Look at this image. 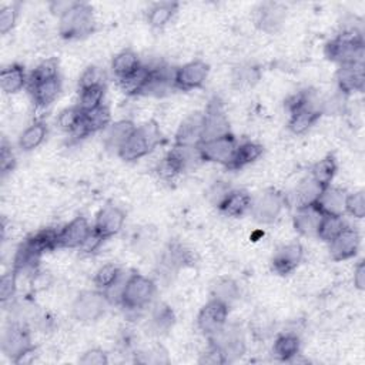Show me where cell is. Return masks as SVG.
I'll use <instances>...</instances> for the list:
<instances>
[{
	"instance_id": "obj_1",
	"label": "cell",
	"mask_w": 365,
	"mask_h": 365,
	"mask_svg": "<svg viewBox=\"0 0 365 365\" xmlns=\"http://www.w3.org/2000/svg\"><path fill=\"white\" fill-rule=\"evenodd\" d=\"M364 36L355 26L345 27L335 38L325 46V56L328 60L339 66L364 63Z\"/></svg>"
},
{
	"instance_id": "obj_2",
	"label": "cell",
	"mask_w": 365,
	"mask_h": 365,
	"mask_svg": "<svg viewBox=\"0 0 365 365\" xmlns=\"http://www.w3.org/2000/svg\"><path fill=\"white\" fill-rule=\"evenodd\" d=\"M96 20L93 7L88 3L74 4L58 17V33L66 40H80L94 31Z\"/></svg>"
},
{
	"instance_id": "obj_3",
	"label": "cell",
	"mask_w": 365,
	"mask_h": 365,
	"mask_svg": "<svg viewBox=\"0 0 365 365\" xmlns=\"http://www.w3.org/2000/svg\"><path fill=\"white\" fill-rule=\"evenodd\" d=\"M161 141V131L155 121H147L131 133L117 155L124 161H135L148 155Z\"/></svg>"
},
{
	"instance_id": "obj_4",
	"label": "cell",
	"mask_w": 365,
	"mask_h": 365,
	"mask_svg": "<svg viewBox=\"0 0 365 365\" xmlns=\"http://www.w3.org/2000/svg\"><path fill=\"white\" fill-rule=\"evenodd\" d=\"M157 287L154 281L141 274L127 277L118 304L127 311H140L150 305L155 295Z\"/></svg>"
},
{
	"instance_id": "obj_5",
	"label": "cell",
	"mask_w": 365,
	"mask_h": 365,
	"mask_svg": "<svg viewBox=\"0 0 365 365\" xmlns=\"http://www.w3.org/2000/svg\"><path fill=\"white\" fill-rule=\"evenodd\" d=\"M1 351L14 364H26V358L31 356L34 352L27 327L17 322L10 324L1 336Z\"/></svg>"
},
{
	"instance_id": "obj_6",
	"label": "cell",
	"mask_w": 365,
	"mask_h": 365,
	"mask_svg": "<svg viewBox=\"0 0 365 365\" xmlns=\"http://www.w3.org/2000/svg\"><path fill=\"white\" fill-rule=\"evenodd\" d=\"M210 345L214 346L225 359L231 362L245 352V338L242 329L235 324H225L220 331L210 335Z\"/></svg>"
},
{
	"instance_id": "obj_7",
	"label": "cell",
	"mask_w": 365,
	"mask_h": 365,
	"mask_svg": "<svg viewBox=\"0 0 365 365\" xmlns=\"http://www.w3.org/2000/svg\"><path fill=\"white\" fill-rule=\"evenodd\" d=\"M237 144L238 141L235 140V137L232 134H227L222 137L201 141L197 145V150L202 161L222 164L228 168L232 161Z\"/></svg>"
},
{
	"instance_id": "obj_8",
	"label": "cell",
	"mask_w": 365,
	"mask_h": 365,
	"mask_svg": "<svg viewBox=\"0 0 365 365\" xmlns=\"http://www.w3.org/2000/svg\"><path fill=\"white\" fill-rule=\"evenodd\" d=\"M107 304L108 299L101 291H83L76 297L71 305V314L77 321L91 322L104 314Z\"/></svg>"
},
{
	"instance_id": "obj_9",
	"label": "cell",
	"mask_w": 365,
	"mask_h": 365,
	"mask_svg": "<svg viewBox=\"0 0 365 365\" xmlns=\"http://www.w3.org/2000/svg\"><path fill=\"white\" fill-rule=\"evenodd\" d=\"M285 207V197L277 190H267L257 198H252L251 215L261 224L274 222Z\"/></svg>"
},
{
	"instance_id": "obj_10",
	"label": "cell",
	"mask_w": 365,
	"mask_h": 365,
	"mask_svg": "<svg viewBox=\"0 0 365 365\" xmlns=\"http://www.w3.org/2000/svg\"><path fill=\"white\" fill-rule=\"evenodd\" d=\"M210 73V67L205 61L194 60L182 64L181 67L174 70L173 86L181 91H190L194 88H200Z\"/></svg>"
},
{
	"instance_id": "obj_11",
	"label": "cell",
	"mask_w": 365,
	"mask_h": 365,
	"mask_svg": "<svg viewBox=\"0 0 365 365\" xmlns=\"http://www.w3.org/2000/svg\"><path fill=\"white\" fill-rule=\"evenodd\" d=\"M125 222V212L113 204L104 205L96 215L93 231L103 241L117 235Z\"/></svg>"
},
{
	"instance_id": "obj_12",
	"label": "cell",
	"mask_w": 365,
	"mask_h": 365,
	"mask_svg": "<svg viewBox=\"0 0 365 365\" xmlns=\"http://www.w3.org/2000/svg\"><path fill=\"white\" fill-rule=\"evenodd\" d=\"M228 305L211 298L197 315V327L207 336L220 331L228 318Z\"/></svg>"
},
{
	"instance_id": "obj_13",
	"label": "cell",
	"mask_w": 365,
	"mask_h": 365,
	"mask_svg": "<svg viewBox=\"0 0 365 365\" xmlns=\"http://www.w3.org/2000/svg\"><path fill=\"white\" fill-rule=\"evenodd\" d=\"M231 134L230 121L224 113V107L220 98L214 97L204 111V140H211Z\"/></svg>"
},
{
	"instance_id": "obj_14",
	"label": "cell",
	"mask_w": 365,
	"mask_h": 365,
	"mask_svg": "<svg viewBox=\"0 0 365 365\" xmlns=\"http://www.w3.org/2000/svg\"><path fill=\"white\" fill-rule=\"evenodd\" d=\"M93 232L84 217H76L58 230V248H81Z\"/></svg>"
},
{
	"instance_id": "obj_15",
	"label": "cell",
	"mask_w": 365,
	"mask_h": 365,
	"mask_svg": "<svg viewBox=\"0 0 365 365\" xmlns=\"http://www.w3.org/2000/svg\"><path fill=\"white\" fill-rule=\"evenodd\" d=\"M304 250L299 242H289L279 247L271 259L272 269L278 275H288L291 274L302 261Z\"/></svg>"
},
{
	"instance_id": "obj_16",
	"label": "cell",
	"mask_w": 365,
	"mask_h": 365,
	"mask_svg": "<svg viewBox=\"0 0 365 365\" xmlns=\"http://www.w3.org/2000/svg\"><path fill=\"white\" fill-rule=\"evenodd\" d=\"M204 113H192L180 124L175 133V145L197 147L202 141Z\"/></svg>"
},
{
	"instance_id": "obj_17",
	"label": "cell",
	"mask_w": 365,
	"mask_h": 365,
	"mask_svg": "<svg viewBox=\"0 0 365 365\" xmlns=\"http://www.w3.org/2000/svg\"><path fill=\"white\" fill-rule=\"evenodd\" d=\"M329 244V255L334 261H345L356 255L359 248V234L352 227H345V230L336 235Z\"/></svg>"
},
{
	"instance_id": "obj_18",
	"label": "cell",
	"mask_w": 365,
	"mask_h": 365,
	"mask_svg": "<svg viewBox=\"0 0 365 365\" xmlns=\"http://www.w3.org/2000/svg\"><path fill=\"white\" fill-rule=\"evenodd\" d=\"M336 84L342 94H351L362 91L365 86V68L364 63H352L339 66L336 70Z\"/></svg>"
},
{
	"instance_id": "obj_19",
	"label": "cell",
	"mask_w": 365,
	"mask_h": 365,
	"mask_svg": "<svg viewBox=\"0 0 365 365\" xmlns=\"http://www.w3.org/2000/svg\"><path fill=\"white\" fill-rule=\"evenodd\" d=\"M110 124H111V113H110L108 107L103 104L91 111L83 113L81 123H80L78 128L76 130V133L73 134V137H76L78 140L86 138L90 134L104 131Z\"/></svg>"
},
{
	"instance_id": "obj_20",
	"label": "cell",
	"mask_w": 365,
	"mask_h": 365,
	"mask_svg": "<svg viewBox=\"0 0 365 365\" xmlns=\"http://www.w3.org/2000/svg\"><path fill=\"white\" fill-rule=\"evenodd\" d=\"M148 67H150L148 81H147L141 96L161 97V96L167 94L171 88H174V86H173L174 70H171L165 64H155V66H148Z\"/></svg>"
},
{
	"instance_id": "obj_21",
	"label": "cell",
	"mask_w": 365,
	"mask_h": 365,
	"mask_svg": "<svg viewBox=\"0 0 365 365\" xmlns=\"http://www.w3.org/2000/svg\"><path fill=\"white\" fill-rule=\"evenodd\" d=\"M346 192L336 187H327L321 191L314 207L322 215H344Z\"/></svg>"
},
{
	"instance_id": "obj_22",
	"label": "cell",
	"mask_w": 365,
	"mask_h": 365,
	"mask_svg": "<svg viewBox=\"0 0 365 365\" xmlns=\"http://www.w3.org/2000/svg\"><path fill=\"white\" fill-rule=\"evenodd\" d=\"M255 24L267 31V33H275L282 26L285 11L284 7L278 3H262L255 10Z\"/></svg>"
},
{
	"instance_id": "obj_23",
	"label": "cell",
	"mask_w": 365,
	"mask_h": 365,
	"mask_svg": "<svg viewBox=\"0 0 365 365\" xmlns=\"http://www.w3.org/2000/svg\"><path fill=\"white\" fill-rule=\"evenodd\" d=\"M252 204V197L247 190L232 188L224 201L220 204L218 210L228 217H242L250 212Z\"/></svg>"
},
{
	"instance_id": "obj_24",
	"label": "cell",
	"mask_w": 365,
	"mask_h": 365,
	"mask_svg": "<svg viewBox=\"0 0 365 365\" xmlns=\"http://www.w3.org/2000/svg\"><path fill=\"white\" fill-rule=\"evenodd\" d=\"M137 125H134L130 120H120L115 123H111L104 130V145L110 151L118 153V150L123 147V144L128 140L131 133L135 130Z\"/></svg>"
},
{
	"instance_id": "obj_25",
	"label": "cell",
	"mask_w": 365,
	"mask_h": 365,
	"mask_svg": "<svg viewBox=\"0 0 365 365\" xmlns=\"http://www.w3.org/2000/svg\"><path fill=\"white\" fill-rule=\"evenodd\" d=\"M27 88L31 94L33 103L37 107H47L57 98L61 90V81H60V77H56L46 81L29 84Z\"/></svg>"
},
{
	"instance_id": "obj_26",
	"label": "cell",
	"mask_w": 365,
	"mask_h": 365,
	"mask_svg": "<svg viewBox=\"0 0 365 365\" xmlns=\"http://www.w3.org/2000/svg\"><path fill=\"white\" fill-rule=\"evenodd\" d=\"M321 217L322 214L314 205L297 208V212L292 220L294 228L299 235L317 237V230H318Z\"/></svg>"
},
{
	"instance_id": "obj_27",
	"label": "cell",
	"mask_w": 365,
	"mask_h": 365,
	"mask_svg": "<svg viewBox=\"0 0 365 365\" xmlns=\"http://www.w3.org/2000/svg\"><path fill=\"white\" fill-rule=\"evenodd\" d=\"M29 76L24 71V67L20 64H9L0 71V87L4 93L13 94L20 91L23 87H27Z\"/></svg>"
},
{
	"instance_id": "obj_28",
	"label": "cell",
	"mask_w": 365,
	"mask_h": 365,
	"mask_svg": "<svg viewBox=\"0 0 365 365\" xmlns=\"http://www.w3.org/2000/svg\"><path fill=\"white\" fill-rule=\"evenodd\" d=\"M34 252L43 255L44 252L58 248V230L43 228L30 234L24 241Z\"/></svg>"
},
{
	"instance_id": "obj_29",
	"label": "cell",
	"mask_w": 365,
	"mask_h": 365,
	"mask_svg": "<svg viewBox=\"0 0 365 365\" xmlns=\"http://www.w3.org/2000/svg\"><path fill=\"white\" fill-rule=\"evenodd\" d=\"M299 336L294 332H285L275 338L272 345V354L277 359L282 362H289L299 354Z\"/></svg>"
},
{
	"instance_id": "obj_30",
	"label": "cell",
	"mask_w": 365,
	"mask_h": 365,
	"mask_svg": "<svg viewBox=\"0 0 365 365\" xmlns=\"http://www.w3.org/2000/svg\"><path fill=\"white\" fill-rule=\"evenodd\" d=\"M141 64L143 63L140 61V57L137 56V53L130 48H125L113 57L111 71L117 80H123L130 74H133Z\"/></svg>"
},
{
	"instance_id": "obj_31",
	"label": "cell",
	"mask_w": 365,
	"mask_h": 365,
	"mask_svg": "<svg viewBox=\"0 0 365 365\" xmlns=\"http://www.w3.org/2000/svg\"><path fill=\"white\" fill-rule=\"evenodd\" d=\"M262 151H264L262 145L255 143V141L247 140V141L238 143L237 148H235V153H234V157H232V161H231L228 168L230 170L244 168L248 164L258 160L262 155Z\"/></svg>"
},
{
	"instance_id": "obj_32",
	"label": "cell",
	"mask_w": 365,
	"mask_h": 365,
	"mask_svg": "<svg viewBox=\"0 0 365 365\" xmlns=\"http://www.w3.org/2000/svg\"><path fill=\"white\" fill-rule=\"evenodd\" d=\"M192 262L191 252L181 244L173 242L168 245V248L164 251L161 258V267L167 271H177L181 267H185Z\"/></svg>"
},
{
	"instance_id": "obj_33",
	"label": "cell",
	"mask_w": 365,
	"mask_h": 365,
	"mask_svg": "<svg viewBox=\"0 0 365 365\" xmlns=\"http://www.w3.org/2000/svg\"><path fill=\"white\" fill-rule=\"evenodd\" d=\"M178 10V4L174 1H160L153 4L147 13V21L153 29H163L167 26Z\"/></svg>"
},
{
	"instance_id": "obj_34",
	"label": "cell",
	"mask_w": 365,
	"mask_h": 365,
	"mask_svg": "<svg viewBox=\"0 0 365 365\" xmlns=\"http://www.w3.org/2000/svg\"><path fill=\"white\" fill-rule=\"evenodd\" d=\"M324 188L315 182L311 177L304 178L295 188L294 191V198H295V204L297 208H302V207H311L317 202L321 191Z\"/></svg>"
},
{
	"instance_id": "obj_35",
	"label": "cell",
	"mask_w": 365,
	"mask_h": 365,
	"mask_svg": "<svg viewBox=\"0 0 365 365\" xmlns=\"http://www.w3.org/2000/svg\"><path fill=\"white\" fill-rule=\"evenodd\" d=\"M322 114L319 113V110L314 108V107H308V108H302L297 113L289 114V121H288V128L294 133V134H304L305 131H308L321 117Z\"/></svg>"
},
{
	"instance_id": "obj_36",
	"label": "cell",
	"mask_w": 365,
	"mask_h": 365,
	"mask_svg": "<svg viewBox=\"0 0 365 365\" xmlns=\"http://www.w3.org/2000/svg\"><path fill=\"white\" fill-rule=\"evenodd\" d=\"M47 135V127L43 121H34L19 137V148L21 151H31L37 148Z\"/></svg>"
},
{
	"instance_id": "obj_37",
	"label": "cell",
	"mask_w": 365,
	"mask_h": 365,
	"mask_svg": "<svg viewBox=\"0 0 365 365\" xmlns=\"http://www.w3.org/2000/svg\"><path fill=\"white\" fill-rule=\"evenodd\" d=\"M150 67L145 64H141L133 74L128 77L118 80V86L127 96H141L143 90L148 81Z\"/></svg>"
},
{
	"instance_id": "obj_38",
	"label": "cell",
	"mask_w": 365,
	"mask_h": 365,
	"mask_svg": "<svg viewBox=\"0 0 365 365\" xmlns=\"http://www.w3.org/2000/svg\"><path fill=\"white\" fill-rule=\"evenodd\" d=\"M336 174V161L334 155H327L317 161L311 167V178L318 182L322 188H327L331 185V181L334 180Z\"/></svg>"
},
{
	"instance_id": "obj_39",
	"label": "cell",
	"mask_w": 365,
	"mask_h": 365,
	"mask_svg": "<svg viewBox=\"0 0 365 365\" xmlns=\"http://www.w3.org/2000/svg\"><path fill=\"white\" fill-rule=\"evenodd\" d=\"M211 297L230 307L240 298V287L231 278H220L211 285Z\"/></svg>"
},
{
	"instance_id": "obj_40",
	"label": "cell",
	"mask_w": 365,
	"mask_h": 365,
	"mask_svg": "<svg viewBox=\"0 0 365 365\" xmlns=\"http://www.w3.org/2000/svg\"><path fill=\"white\" fill-rule=\"evenodd\" d=\"M125 274L121 271V268L115 264H106L100 267L94 275V285L96 289L101 292H107L110 288H113Z\"/></svg>"
},
{
	"instance_id": "obj_41",
	"label": "cell",
	"mask_w": 365,
	"mask_h": 365,
	"mask_svg": "<svg viewBox=\"0 0 365 365\" xmlns=\"http://www.w3.org/2000/svg\"><path fill=\"white\" fill-rule=\"evenodd\" d=\"M346 227V222L342 215H322L317 237L324 242H331L336 235H339Z\"/></svg>"
},
{
	"instance_id": "obj_42",
	"label": "cell",
	"mask_w": 365,
	"mask_h": 365,
	"mask_svg": "<svg viewBox=\"0 0 365 365\" xmlns=\"http://www.w3.org/2000/svg\"><path fill=\"white\" fill-rule=\"evenodd\" d=\"M104 94H106V86H94V87L83 88V90H80V94H78L77 107L83 113L91 111V110L103 106Z\"/></svg>"
},
{
	"instance_id": "obj_43",
	"label": "cell",
	"mask_w": 365,
	"mask_h": 365,
	"mask_svg": "<svg viewBox=\"0 0 365 365\" xmlns=\"http://www.w3.org/2000/svg\"><path fill=\"white\" fill-rule=\"evenodd\" d=\"M60 77L58 76V63L56 58H47L44 61H41L30 74H29V84H34V83H40V81H46L50 78H56Z\"/></svg>"
},
{
	"instance_id": "obj_44",
	"label": "cell",
	"mask_w": 365,
	"mask_h": 365,
	"mask_svg": "<svg viewBox=\"0 0 365 365\" xmlns=\"http://www.w3.org/2000/svg\"><path fill=\"white\" fill-rule=\"evenodd\" d=\"M175 317L173 309L165 304H158L151 315V325L157 332H165L174 325Z\"/></svg>"
},
{
	"instance_id": "obj_45",
	"label": "cell",
	"mask_w": 365,
	"mask_h": 365,
	"mask_svg": "<svg viewBox=\"0 0 365 365\" xmlns=\"http://www.w3.org/2000/svg\"><path fill=\"white\" fill-rule=\"evenodd\" d=\"M81 118H83V111L74 106V107H70V108H66L63 110L58 117H57V125L68 133L70 135H73L76 133V130L78 128L80 123H81Z\"/></svg>"
},
{
	"instance_id": "obj_46",
	"label": "cell",
	"mask_w": 365,
	"mask_h": 365,
	"mask_svg": "<svg viewBox=\"0 0 365 365\" xmlns=\"http://www.w3.org/2000/svg\"><path fill=\"white\" fill-rule=\"evenodd\" d=\"M259 78V70L251 64H242L234 70L232 80L238 87H250Z\"/></svg>"
},
{
	"instance_id": "obj_47",
	"label": "cell",
	"mask_w": 365,
	"mask_h": 365,
	"mask_svg": "<svg viewBox=\"0 0 365 365\" xmlns=\"http://www.w3.org/2000/svg\"><path fill=\"white\" fill-rule=\"evenodd\" d=\"M106 74L101 68L96 67V66H90L87 67L78 80V88H88V87H94V86H106Z\"/></svg>"
},
{
	"instance_id": "obj_48",
	"label": "cell",
	"mask_w": 365,
	"mask_h": 365,
	"mask_svg": "<svg viewBox=\"0 0 365 365\" xmlns=\"http://www.w3.org/2000/svg\"><path fill=\"white\" fill-rule=\"evenodd\" d=\"M345 212H348L354 218H364V215H365V194H364V191H355V192L346 194Z\"/></svg>"
},
{
	"instance_id": "obj_49",
	"label": "cell",
	"mask_w": 365,
	"mask_h": 365,
	"mask_svg": "<svg viewBox=\"0 0 365 365\" xmlns=\"http://www.w3.org/2000/svg\"><path fill=\"white\" fill-rule=\"evenodd\" d=\"M17 274L10 269L7 272H4L0 278V299L1 302L10 301L17 289Z\"/></svg>"
},
{
	"instance_id": "obj_50",
	"label": "cell",
	"mask_w": 365,
	"mask_h": 365,
	"mask_svg": "<svg viewBox=\"0 0 365 365\" xmlns=\"http://www.w3.org/2000/svg\"><path fill=\"white\" fill-rule=\"evenodd\" d=\"M232 190V187L225 181H215L207 191V198L214 207H220L227 194Z\"/></svg>"
},
{
	"instance_id": "obj_51",
	"label": "cell",
	"mask_w": 365,
	"mask_h": 365,
	"mask_svg": "<svg viewBox=\"0 0 365 365\" xmlns=\"http://www.w3.org/2000/svg\"><path fill=\"white\" fill-rule=\"evenodd\" d=\"M17 14L19 11L16 4H9L0 9V33L1 34H7L9 31H11V29L16 24Z\"/></svg>"
},
{
	"instance_id": "obj_52",
	"label": "cell",
	"mask_w": 365,
	"mask_h": 365,
	"mask_svg": "<svg viewBox=\"0 0 365 365\" xmlns=\"http://www.w3.org/2000/svg\"><path fill=\"white\" fill-rule=\"evenodd\" d=\"M16 165V157H14V153L11 150V147L7 144L6 140L1 141V145H0V168H1V173L3 174H7L10 173Z\"/></svg>"
},
{
	"instance_id": "obj_53",
	"label": "cell",
	"mask_w": 365,
	"mask_h": 365,
	"mask_svg": "<svg viewBox=\"0 0 365 365\" xmlns=\"http://www.w3.org/2000/svg\"><path fill=\"white\" fill-rule=\"evenodd\" d=\"M78 362L83 365H106L108 362V356L103 349L93 348L84 352Z\"/></svg>"
},
{
	"instance_id": "obj_54",
	"label": "cell",
	"mask_w": 365,
	"mask_h": 365,
	"mask_svg": "<svg viewBox=\"0 0 365 365\" xmlns=\"http://www.w3.org/2000/svg\"><path fill=\"white\" fill-rule=\"evenodd\" d=\"M354 285L356 289H365V262L361 259L354 268Z\"/></svg>"
},
{
	"instance_id": "obj_55",
	"label": "cell",
	"mask_w": 365,
	"mask_h": 365,
	"mask_svg": "<svg viewBox=\"0 0 365 365\" xmlns=\"http://www.w3.org/2000/svg\"><path fill=\"white\" fill-rule=\"evenodd\" d=\"M73 4H74V1H60V0L51 1V3H50V11H53L54 14H57V16L60 17V16H61L63 13H66Z\"/></svg>"
}]
</instances>
